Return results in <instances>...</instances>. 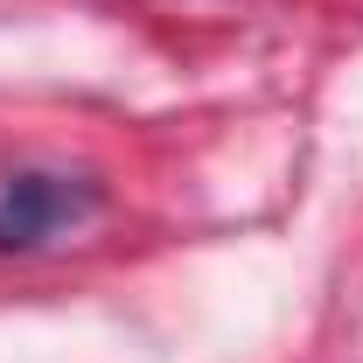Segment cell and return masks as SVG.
<instances>
[{
  "label": "cell",
  "mask_w": 363,
  "mask_h": 363,
  "mask_svg": "<svg viewBox=\"0 0 363 363\" xmlns=\"http://www.w3.org/2000/svg\"><path fill=\"white\" fill-rule=\"evenodd\" d=\"M105 210L98 182H70V175H7L0 182V252H35L49 238L77 230L84 217Z\"/></svg>",
  "instance_id": "cell-1"
}]
</instances>
